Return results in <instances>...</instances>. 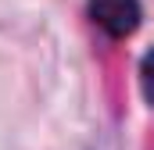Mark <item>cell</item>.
<instances>
[{
  "label": "cell",
  "mask_w": 154,
  "mask_h": 150,
  "mask_svg": "<svg viewBox=\"0 0 154 150\" xmlns=\"http://www.w3.org/2000/svg\"><path fill=\"white\" fill-rule=\"evenodd\" d=\"M90 14L108 36L122 39L140 25V0H90Z\"/></svg>",
  "instance_id": "obj_1"
},
{
  "label": "cell",
  "mask_w": 154,
  "mask_h": 150,
  "mask_svg": "<svg viewBox=\"0 0 154 150\" xmlns=\"http://www.w3.org/2000/svg\"><path fill=\"white\" fill-rule=\"evenodd\" d=\"M140 86H143L147 104L154 107V50H147V54H143V61H140Z\"/></svg>",
  "instance_id": "obj_2"
}]
</instances>
